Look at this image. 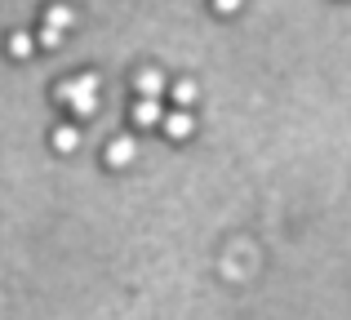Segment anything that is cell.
<instances>
[{
    "mask_svg": "<svg viewBox=\"0 0 351 320\" xmlns=\"http://www.w3.org/2000/svg\"><path fill=\"white\" fill-rule=\"evenodd\" d=\"M45 27H58V32L76 27V9H71V5H49V9H45Z\"/></svg>",
    "mask_w": 351,
    "mask_h": 320,
    "instance_id": "cell-6",
    "label": "cell"
},
{
    "mask_svg": "<svg viewBox=\"0 0 351 320\" xmlns=\"http://www.w3.org/2000/svg\"><path fill=\"white\" fill-rule=\"evenodd\" d=\"M36 40H40L45 49H58V45H62V32H58V27H40V36H36Z\"/></svg>",
    "mask_w": 351,
    "mask_h": 320,
    "instance_id": "cell-10",
    "label": "cell"
},
{
    "mask_svg": "<svg viewBox=\"0 0 351 320\" xmlns=\"http://www.w3.org/2000/svg\"><path fill=\"white\" fill-rule=\"evenodd\" d=\"M134 156H138V143L134 138H112V143H107V151H103L107 169H125V164H134Z\"/></svg>",
    "mask_w": 351,
    "mask_h": 320,
    "instance_id": "cell-2",
    "label": "cell"
},
{
    "mask_svg": "<svg viewBox=\"0 0 351 320\" xmlns=\"http://www.w3.org/2000/svg\"><path fill=\"white\" fill-rule=\"evenodd\" d=\"M169 94H173V103H178L182 112H187V107L196 103V94H200V89H196V80H173V85H169Z\"/></svg>",
    "mask_w": 351,
    "mask_h": 320,
    "instance_id": "cell-8",
    "label": "cell"
},
{
    "mask_svg": "<svg viewBox=\"0 0 351 320\" xmlns=\"http://www.w3.org/2000/svg\"><path fill=\"white\" fill-rule=\"evenodd\" d=\"M129 116H134L138 130H156V125H165V116H169V112L160 107V98H138Z\"/></svg>",
    "mask_w": 351,
    "mask_h": 320,
    "instance_id": "cell-1",
    "label": "cell"
},
{
    "mask_svg": "<svg viewBox=\"0 0 351 320\" xmlns=\"http://www.w3.org/2000/svg\"><path fill=\"white\" fill-rule=\"evenodd\" d=\"M240 5H245V0H214V9H218V14H236Z\"/></svg>",
    "mask_w": 351,
    "mask_h": 320,
    "instance_id": "cell-11",
    "label": "cell"
},
{
    "mask_svg": "<svg viewBox=\"0 0 351 320\" xmlns=\"http://www.w3.org/2000/svg\"><path fill=\"white\" fill-rule=\"evenodd\" d=\"M71 112H76L80 121H89V116L98 112V94H89V89H71Z\"/></svg>",
    "mask_w": 351,
    "mask_h": 320,
    "instance_id": "cell-7",
    "label": "cell"
},
{
    "mask_svg": "<svg viewBox=\"0 0 351 320\" xmlns=\"http://www.w3.org/2000/svg\"><path fill=\"white\" fill-rule=\"evenodd\" d=\"M5 45H9V53H14V58H32V49H36V36H27V32H14Z\"/></svg>",
    "mask_w": 351,
    "mask_h": 320,
    "instance_id": "cell-9",
    "label": "cell"
},
{
    "mask_svg": "<svg viewBox=\"0 0 351 320\" xmlns=\"http://www.w3.org/2000/svg\"><path fill=\"white\" fill-rule=\"evenodd\" d=\"M134 89H138V98H160V94H165V76H160L156 67H143V71L134 76Z\"/></svg>",
    "mask_w": 351,
    "mask_h": 320,
    "instance_id": "cell-4",
    "label": "cell"
},
{
    "mask_svg": "<svg viewBox=\"0 0 351 320\" xmlns=\"http://www.w3.org/2000/svg\"><path fill=\"white\" fill-rule=\"evenodd\" d=\"M191 130H196V116H191V112H182V107H178V112H169V116H165V134H169L173 143L191 138Z\"/></svg>",
    "mask_w": 351,
    "mask_h": 320,
    "instance_id": "cell-3",
    "label": "cell"
},
{
    "mask_svg": "<svg viewBox=\"0 0 351 320\" xmlns=\"http://www.w3.org/2000/svg\"><path fill=\"white\" fill-rule=\"evenodd\" d=\"M76 147H80V130H76V125H58V130H53V151L71 156Z\"/></svg>",
    "mask_w": 351,
    "mask_h": 320,
    "instance_id": "cell-5",
    "label": "cell"
}]
</instances>
